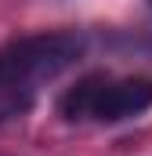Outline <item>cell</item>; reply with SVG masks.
Masks as SVG:
<instances>
[{"mask_svg": "<svg viewBox=\"0 0 152 156\" xmlns=\"http://www.w3.org/2000/svg\"><path fill=\"white\" fill-rule=\"evenodd\" d=\"M87 40L76 29L29 33L0 47V123L26 116L36 102L40 87L58 80L83 58Z\"/></svg>", "mask_w": 152, "mask_h": 156, "instance_id": "obj_1", "label": "cell"}, {"mask_svg": "<svg viewBox=\"0 0 152 156\" xmlns=\"http://www.w3.org/2000/svg\"><path fill=\"white\" fill-rule=\"evenodd\" d=\"M152 105V76H91L76 80L58 98V116L69 123H123Z\"/></svg>", "mask_w": 152, "mask_h": 156, "instance_id": "obj_2", "label": "cell"}]
</instances>
